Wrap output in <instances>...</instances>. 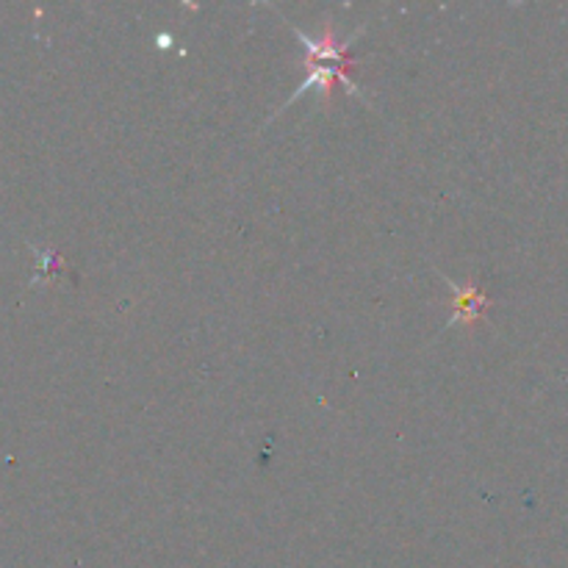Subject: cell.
Wrapping results in <instances>:
<instances>
[{"instance_id": "6da1fadb", "label": "cell", "mask_w": 568, "mask_h": 568, "mask_svg": "<svg viewBox=\"0 0 568 568\" xmlns=\"http://www.w3.org/2000/svg\"><path fill=\"white\" fill-rule=\"evenodd\" d=\"M447 283L455 288V303H453L455 316L449 320L447 327L471 325V322H477V320H486V311L491 308V303H494L486 292H480L475 283H466V286H455L453 281H447Z\"/></svg>"}]
</instances>
